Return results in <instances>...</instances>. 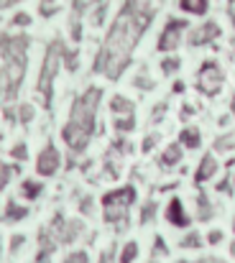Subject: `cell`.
I'll list each match as a JSON object with an SVG mask.
<instances>
[{"label": "cell", "mask_w": 235, "mask_h": 263, "mask_svg": "<svg viewBox=\"0 0 235 263\" xmlns=\"http://www.w3.org/2000/svg\"><path fill=\"white\" fill-rule=\"evenodd\" d=\"M64 41L62 39H54L49 41L46 51H44V62H41V72H39V82H36V92L41 95V105L46 110H51V102H54V80L62 69V59H64Z\"/></svg>", "instance_id": "4"}, {"label": "cell", "mask_w": 235, "mask_h": 263, "mask_svg": "<svg viewBox=\"0 0 235 263\" xmlns=\"http://www.w3.org/2000/svg\"><path fill=\"white\" fill-rule=\"evenodd\" d=\"M179 8L189 15H207L210 0H179Z\"/></svg>", "instance_id": "18"}, {"label": "cell", "mask_w": 235, "mask_h": 263, "mask_svg": "<svg viewBox=\"0 0 235 263\" xmlns=\"http://www.w3.org/2000/svg\"><path fill=\"white\" fill-rule=\"evenodd\" d=\"M223 238H225V233H223V230H210V233H207V243H210V246L223 243Z\"/></svg>", "instance_id": "42"}, {"label": "cell", "mask_w": 235, "mask_h": 263, "mask_svg": "<svg viewBox=\"0 0 235 263\" xmlns=\"http://www.w3.org/2000/svg\"><path fill=\"white\" fill-rule=\"evenodd\" d=\"M110 110L115 112V115H133V102L128 100V97H123V95H115L113 100H110Z\"/></svg>", "instance_id": "19"}, {"label": "cell", "mask_w": 235, "mask_h": 263, "mask_svg": "<svg viewBox=\"0 0 235 263\" xmlns=\"http://www.w3.org/2000/svg\"><path fill=\"white\" fill-rule=\"evenodd\" d=\"M136 258H138V243H136V240H128V243L123 246L120 256H118V263H133Z\"/></svg>", "instance_id": "23"}, {"label": "cell", "mask_w": 235, "mask_h": 263, "mask_svg": "<svg viewBox=\"0 0 235 263\" xmlns=\"http://www.w3.org/2000/svg\"><path fill=\"white\" fill-rule=\"evenodd\" d=\"M223 82H225L223 67H220L215 59L202 62V67H200V72H197V89H200L205 97H215V95H220Z\"/></svg>", "instance_id": "6"}, {"label": "cell", "mask_w": 235, "mask_h": 263, "mask_svg": "<svg viewBox=\"0 0 235 263\" xmlns=\"http://www.w3.org/2000/svg\"><path fill=\"white\" fill-rule=\"evenodd\" d=\"M228 3H230V5H235V0H228Z\"/></svg>", "instance_id": "52"}, {"label": "cell", "mask_w": 235, "mask_h": 263, "mask_svg": "<svg viewBox=\"0 0 235 263\" xmlns=\"http://www.w3.org/2000/svg\"><path fill=\"white\" fill-rule=\"evenodd\" d=\"M28 217V207H23V204H18V202H13V199H8L5 202V212H3V222H21V220H26Z\"/></svg>", "instance_id": "15"}, {"label": "cell", "mask_w": 235, "mask_h": 263, "mask_svg": "<svg viewBox=\"0 0 235 263\" xmlns=\"http://www.w3.org/2000/svg\"><path fill=\"white\" fill-rule=\"evenodd\" d=\"M179 248H184V251H197V248H202V235L200 233H187L182 240H179Z\"/></svg>", "instance_id": "24"}, {"label": "cell", "mask_w": 235, "mask_h": 263, "mask_svg": "<svg viewBox=\"0 0 235 263\" xmlns=\"http://www.w3.org/2000/svg\"><path fill=\"white\" fill-rule=\"evenodd\" d=\"M230 112H233V118H235V92H233V100H230Z\"/></svg>", "instance_id": "49"}, {"label": "cell", "mask_w": 235, "mask_h": 263, "mask_svg": "<svg viewBox=\"0 0 235 263\" xmlns=\"http://www.w3.org/2000/svg\"><path fill=\"white\" fill-rule=\"evenodd\" d=\"M105 15H107V3H97V8L92 10V26H102L105 23Z\"/></svg>", "instance_id": "30"}, {"label": "cell", "mask_w": 235, "mask_h": 263, "mask_svg": "<svg viewBox=\"0 0 235 263\" xmlns=\"http://www.w3.org/2000/svg\"><path fill=\"white\" fill-rule=\"evenodd\" d=\"M113 125H115L118 136H128V133L136 130V115H118Z\"/></svg>", "instance_id": "21"}, {"label": "cell", "mask_w": 235, "mask_h": 263, "mask_svg": "<svg viewBox=\"0 0 235 263\" xmlns=\"http://www.w3.org/2000/svg\"><path fill=\"white\" fill-rule=\"evenodd\" d=\"M156 143H158V133H151V136H146V138H143V146H141V148H143V154H149V151H151V148H154Z\"/></svg>", "instance_id": "41"}, {"label": "cell", "mask_w": 235, "mask_h": 263, "mask_svg": "<svg viewBox=\"0 0 235 263\" xmlns=\"http://www.w3.org/2000/svg\"><path fill=\"white\" fill-rule=\"evenodd\" d=\"M212 217H215V207H212L210 197H207L205 192H200V194H197V220H200V222H210Z\"/></svg>", "instance_id": "17"}, {"label": "cell", "mask_w": 235, "mask_h": 263, "mask_svg": "<svg viewBox=\"0 0 235 263\" xmlns=\"http://www.w3.org/2000/svg\"><path fill=\"white\" fill-rule=\"evenodd\" d=\"M179 143H182V148H189V151L200 148V146H202V133H200V128H194V125L182 128V133H179Z\"/></svg>", "instance_id": "14"}, {"label": "cell", "mask_w": 235, "mask_h": 263, "mask_svg": "<svg viewBox=\"0 0 235 263\" xmlns=\"http://www.w3.org/2000/svg\"><path fill=\"white\" fill-rule=\"evenodd\" d=\"M149 263H156V261H154V258H151V261H149Z\"/></svg>", "instance_id": "54"}, {"label": "cell", "mask_w": 235, "mask_h": 263, "mask_svg": "<svg viewBox=\"0 0 235 263\" xmlns=\"http://www.w3.org/2000/svg\"><path fill=\"white\" fill-rule=\"evenodd\" d=\"M59 246H62V243H59L57 233H54L49 225L41 228V230H39V253H36V263H49Z\"/></svg>", "instance_id": "10"}, {"label": "cell", "mask_w": 235, "mask_h": 263, "mask_svg": "<svg viewBox=\"0 0 235 263\" xmlns=\"http://www.w3.org/2000/svg\"><path fill=\"white\" fill-rule=\"evenodd\" d=\"M0 253H3V243H0Z\"/></svg>", "instance_id": "53"}, {"label": "cell", "mask_w": 235, "mask_h": 263, "mask_svg": "<svg viewBox=\"0 0 235 263\" xmlns=\"http://www.w3.org/2000/svg\"><path fill=\"white\" fill-rule=\"evenodd\" d=\"M69 36H72V41H82V18L79 15H72V21H69Z\"/></svg>", "instance_id": "31"}, {"label": "cell", "mask_w": 235, "mask_h": 263, "mask_svg": "<svg viewBox=\"0 0 235 263\" xmlns=\"http://www.w3.org/2000/svg\"><path fill=\"white\" fill-rule=\"evenodd\" d=\"M179 263H225L223 258H202V261H179Z\"/></svg>", "instance_id": "44"}, {"label": "cell", "mask_w": 235, "mask_h": 263, "mask_svg": "<svg viewBox=\"0 0 235 263\" xmlns=\"http://www.w3.org/2000/svg\"><path fill=\"white\" fill-rule=\"evenodd\" d=\"M133 87H138V89H143V92H151V89L156 87V82H151L146 74H138L136 80H133Z\"/></svg>", "instance_id": "33"}, {"label": "cell", "mask_w": 235, "mask_h": 263, "mask_svg": "<svg viewBox=\"0 0 235 263\" xmlns=\"http://www.w3.org/2000/svg\"><path fill=\"white\" fill-rule=\"evenodd\" d=\"M15 115H18V120H21L23 125H28V123L36 118V107H33L31 102H21L18 110H15Z\"/></svg>", "instance_id": "25"}, {"label": "cell", "mask_w": 235, "mask_h": 263, "mask_svg": "<svg viewBox=\"0 0 235 263\" xmlns=\"http://www.w3.org/2000/svg\"><path fill=\"white\" fill-rule=\"evenodd\" d=\"M166 102H158L156 107H154V112H151V123H161V118H164V112H166Z\"/></svg>", "instance_id": "40"}, {"label": "cell", "mask_w": 235, "mask_h": 263, "mask_svg": "<svg viewBox=\"0 0 235 263\" xmlns=\"http://www.w3.org/2000/svg\"><path fill=\"white\" fill-rule=\"evenodd\" d=\"M64 67L69 69V72H77L79 69V51L77 49H64Z\"/></svg>", "instance_id": "28"}, {"label": "cell", "mask_w": 235, "mask_h": 263, "mask_svg": "<svg viewBox=\"0 0 235 263\" xmlns=\"http://www.w3.org/2000/svg\"><path fill=\"white\" fill-rule=\"evenodd\" d=\"M218 169H220V161L215 159V154L210 151V154H205L202 156V161H200V166H197V172H194V184H205V181H210L212 176L218 174Z\"/></svg>", "instance_id": "12"}, {"label": "cell", "mask_w": 235, "mask_h": 263, "mask_svg": "<svg viewBox=\"0 0 235 263\" xmlns=\"http://www.w3.org/2000/svg\"><path fill=\"white\" fill-rule=\"evenodd\" d=\"M82 233H84V222H82V220H67L64 228H62V246L75 243Z\"/></svg>", "instance_id": "16"}, {"label": "cell", "mask_w": 235, "mask_h": 263, "mask_svg": "<svg viewBox=\"0 0 235 263\" xmlns=\"http://www.w3.org/2000/svg\"><path fill=\"white\" fill-rule=\"evenodd\" d=\"M110 256H113V248H110V251H105V253L100 256V263H107L110 261Z\"/></svg>", "instance_id": "46"}, {"label": "cell", "mask_w": 235, "mask_h": 263, "mask_svg": "<svg viewBox=\"0 0 235 263\" xmlns=\"http://www.w3.org/2000/svg\"><path fill=\"white\" fill-rule=\"evenodd\" d=\"M230 54H233V57H235V36H233V39H230Z\"/></svg>", "instance_id": "50"}, {"label": "cell", "mask_w": 235, "mask_h": 263, "mask_svg": "<svg viewBox=\"0 0 235 263\" xmlns=\"http://www.w3.org/2000/svg\"><path fill=\"white\" fill-rule=\"evenodd\" d=\"M156 18V8L149 0H123V8L118 10L115 21L107 28V36L95 57L92 72L107 77L110 82H118L123 72L131 64V57L141 41V36L149 31V26Z\"/></svg>", "instance_id": "1"}, {"label": "cell", "mask_w": 235, "mask_h": 263, "mask_svg": "<svg viewBox=\"0 0 235 263\" xmlns=\"http://www.w3.org/2000/svg\"><path fill=\"white\" fill-rule=\"evenodd\" d=\"M39 13H41L44 18H51V15H57V13H59V5H57V0H41V3H39Z\"/></svg>", "instance_id": "29"}, {"label": "cell", "mask_w": 235, "mask_h": 263, "mask_svg": "<svg viewBox=\"0 0 235 263\" xmlns=\"http://www.w3.org/2000/svg\"><path fill=\"white\" fill-rule=\"evenodd\" d=\"M21 0H0V10H5V8H13V5H18Z\"/></svg>", "instance_id": "45"}, {"label": "cell", "mask_w": 235, "mask_h": 263, "mask_svg": "<svg viewBox=\"0 0 235 263\" xmlns=\"http://www.w3.org/2000/svg\"><path fill=\"white\" fill-rule=\"evenodd\" d=\"M189 28V21L187 18H169L164 31L158 33L156 49L161 54H171L182 46V39H184V31Z\"/></svg>", "instance_id": "7"}, {"label": "cell", "mask_w": 235, "mask_h": 263, "mask_svg": "<svg viewBox=\"0 0 235 263\" xmlns=\"http://www.w3.org/2000/svg\"><path fill=\"white\" fill-rule=\"evenodd\" d=\"M228 15H230V23H233V28H235V5H230V10H228Z\"/></svg>", "instance_id": "48"}, {"label": "cell", "mask_w": 235, "mask_h": 263, "mask_svg": "<svg viewBox=\"0 0 235 263\" xmlns=\"http://www.w3.org/2000/svg\"><path fill=\"white\" fill-rule=\"evenodd\" d=\"M164 217H166V222H169L171 228H189V225H192V217H189V212L184 210V202H182L179 197H171V199H169V204H166V210H164Z\"/></svg>", "instance_id": "11"}, {"label": "cell", "mask_w": 235, "mask_h": 263, "mask_svg": "<svg viewBox=\"0 0 235 263\" xmlns=\"http://www.w3.org/2000/svg\"><path fill=\"white\" fill-rule=\"evenodd\" d=\"M179 67H182V59H179V57H166V59H161V72H164L166 77L176 74Z\"/></svg>", "instance_id": "27"}, {"label": "cell", "mask_w": 235, "mask_h": 263, "mask_svg": "<svg viewBox=\"0 0 235 263\" xmlns=\"http://www.w3.org/2000/svg\"><path fill=\"white\" fill-rule=\"evenodd\" d=\"M13 172H15V169H13V166H8V164H3V166H0V192L8 186V181H10Z\"/></svg>", "instance_id": "36"}, {"label": "cell", "mask_w": 235, "mask_h": 263, "mask_svg": "<svg viewBox=\"0 0 235 263\" xmlns=\"http://www.w3.org/2000/svg\"><path fill=\"white\" fill-rule=\"evenodd\" d=\"M136 197H138V192L131 184L118 186L113 192H105L102 194V217H105V222L115 225L118 230H125L128 228V210L136 202Z\"/></svg>", "instance_id": "5"}, {"label": "cell", "mask_w": 235, "mask_h": 263, "mask_svg": "<svg viewBox=\"0 0 235 263\" xmlns=\"http://www.w3.org/2000/svg\"><path fill=\"white\" fill-rule=\"evenodd\" d=\"M10 23H13V26H15V28H21V26H23V28H26V26H31V15H28V13H15V15H13V21H10Z\"/></svg>", "instance_id": "38"}, {"label": "cell", "mask_w": 235, "mask_h": 263, "mask_svg": "<svg viewBox=\"0 0 235 263\" xmlns=\"http://www.w3.org/2000/svg\"><path fill=\"white\" fill-rule=\"evenodd\" d=\"M192 112H194V107H189V105L182 107V118H184V115H192Z\"/></svg>", "instance_id": "47"}, {"label": "cell", "mask_w": 235, "mask_h": 263, "mask_svg": "<svg viewBox=\"0 0 235 263\" xmlns=\"http://www.w3.org/2000/svg\"><path fill=\"white\" fill-rule=\"evenodd\" d=\"M169 253V248H166V243H164V238L161 235H156L154 238V251H151V256H154V261H156L158 256H166Z\"/></svg>", "instance_id": "34"}, {"label": "cell", "mask_w": 235, "mask_h": 263, "mask_svg": "<svg viewBox=\"0 0 235 263\" xmlns=\"http://www.w3.org/2000/svg\"><path fill=\"white\" fill-rule=\"evenodd\" d=\"M62 166V154L54 143H46L36 159V174L39 176H54Z\"/></svg>", "instance_id": "9"}, {"label": "cell", "mask_w": 235, "mask_h": 263, "mask_svg": "<svg viewBox=\"0 0 235 263\" xmlns=\"http://www.w3.org/2000/svg\"><path fill=\"white\" fill-rule=\"evenodd\" d=\"M41 192H44V184H41V181H33V179L21 181V194H23L28 202H33L36 197H41Z\"/></svg>", "instance_id": "20"}, {"label": "cell", "mask_w": 235, "mask_h": 263, "mask_svg": "<svg viewBox=\"0 0 235 263\" xmlns=\"http://www.w3.org/2000/svg\"><path fill=\"white\" fill-rule=\"evenodd\" d=\"M230 181H233L230 176H228V179H223V181L218 184V192H225V194H233V186H230Z\"/></svg>", "instance_id": "43"}, {"label": "cell", "mask_w": 235, "mask_h": 263, "mask_svg": "<svg viewBox=\"0 0 235 263\" xmlns=\"http://www.w3.org/2000/svg\"><path fill=\"white\" fill-rule=\"evenodd\" d=\"M182 156H184L182 143H169V146L164 148V154H161L158 164H161V169H171V166H176V164L182 161Z\"/></svg>", "instance_id": "13"}, {"label": "cell", "mask_w": 235, "mask_h": 263, "mask_svg": "<svg viewBox=\"0 0 235 263\" xmlns=\"http://www.w3.org/2000/svg\"><path fill=\"white\" fill-rule=\"evenodd\" d=\"M235 148V133H225V136H220L215 143H212V151L215 154H228V151H233Z\"/></svg>", "instance_id": "22"}, {"label": "cell", "mask_w": 235, "mask_h": 263, "mask_svg": "<svg viewBox=\"0 0 235 263\" xmlns=\"http://www.w3.org/2000/svg\"><path fill=\"white\" fill-rule=\"evenodd\" d=\"M62 263H89V256H87V251H75V253H69Z\"/></svg>", "instance_id": "37"}, {"label": "cell", "mask_w": 235, "mask_h": 263, "mask_svg": "<svg viewBox=\"0 0 235 263\" xmlns=\"http://www.w3.org/2000/svg\"><path fill=\"white\" fill-rule=\"evenodd\" d=\"M223 36V28H220V23L218 21H205V23H200L197 28H192L189 31V36H187V44L189 46H207V44H212V41H218Z\"/></svg>", "instance_id": "8"}, {"label": "cell", "mask_w": 235, "mask_h": 263, "mask_svg": "<svg viewBox=\"0 0 235 263\" xmlns=\"http://www.w3.org/2000/svg\"><path fill=\"white\" fill-rule=\"evenodd\" d=\"M79 212H82L84 217H92V212H95V199H92V197H84V199L79 202Z\"/></svg>", "instance_id": "35"}, {"label": "cell", "mask_w": 235, "mask_h": 263, "mask_svg": "<svg viewBox=\"0 0 235 263\" xmlns=\"http://www.w3.org/2000/svg\"><path fill=\"white\" fill-rule=\"evenodd\" d=\"M102 100V89L100 87H87L77 100L72 102L69 110V120L62 128V141L69 148L72 156H79L87 151L92 136L97 133V107Z\"/></svg>", "instance_id": "2"}, {"label": "cell", "mask_w": 235, "mask_h": 263, "mask_svg": "<svg viewBox=\"0 0 235 263\" xmlns=\"http://www.w3.org/2000/svg\"><path fill=\"white\" fill-rule=\"evenodd\" d=\"M156 212H158V202L149 199V202L143 204V210H141V225H149V222H154Z\"/></svg>", "instance_id": "26"}, {"label": "cell", "mask_w": 235, "mask_h": 263, "mask_svg": "<svg viewBox=\"0 0 235 263\" xmlns=\"http://www.w3.org/2000/svg\"><path fill=\"white\" fill-rule=\"evenodd\" d=\"M230 256H233V258H235V240H233V243H230Z\"/></svg>", "instance_id": "51"}, {"label": "cell", "mask_w": 235, "mask_h": 263, "mask_svg": "<svg viewBox=\"0 0 235 263\" xmlns=\"http://www.w3.org/2000/svg\"><path fill=\"white\" fill-rule=\"evenodd\" d=\"M23 243H26V235H13L10 238V256H18V251L23 248Z\"/></svg>", "instance_id": "39"}, {"label": "cell", "mask_w": 235, "mask_h": 263, "mask_svg": "<svg viewBox=\"0 0 235 263\" xmlns=\"http://www.w3.org/2000/svg\"><path fill=\"white\" fill-rule=\"evenodd\" d=\"M28 46L31 39L26 33H0V105H10L18 100L28 69Z\"/></svg>", "instance_id": "3"}, {"label": "cell", "mask_w": 235, "mask_h": 263, "mask_svg": "<svg viewBox=\"0 0 235 263\" xmlns=\"http://www.w3.org/2000/svg\"><path fill=\"white\" fill-rule=\"evenodd\" d=\"M10 156L15 159V161H26L28 159V146L21 141V143H15L13 148H10Z\"/></svg>", "instance_id": "32"}, {"label": "cell", "mask_w": 235, "mask_h": 263, "mask_svg": "<svg viewBox=\"0 0 235 263\" xmlns=\"http://www.w3.org/2000/svg\"><path fill=\"white\" fill-rule=\"evenodd\" d=\"M233 230H235V220H233Z\"/></svg>", "instance_id": "55"}]
</instances>
